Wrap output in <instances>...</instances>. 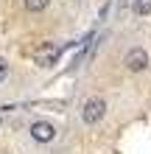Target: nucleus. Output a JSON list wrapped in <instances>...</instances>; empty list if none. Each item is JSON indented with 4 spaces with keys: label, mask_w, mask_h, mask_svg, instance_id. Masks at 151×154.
<instances>
[{
    "label": "nucleus",
    "mask_w": 151,
    "mask_h": 154,
    "mask_svg": "<svg viewBox=\"0 0 151 154\" xmlns=\"http://www.w3.org/2000/svg\"><path fill=\"white\" fill-rule=\"evenodd\" d=\"M123 65H126L129 73H143V70L148 67V53L143 48H131L126 53V59H123Z\"/></svg>",
    "instance_id": "3"
},
{
    "label": "nucleus",
    "mask_w": 151,
    "mask_h": 154,
    "mask_svg": "<svg viewBox=\"0 0 151 154\" xmlns=\"http://www.w3.org/2000/svg\"><path fill=\"white\" fill-rule=\"evenodd\" d=\"M31 56H34V62H37V67H45V70H48V67H53V65L59 62V48H56L53 42H42V45L34 48Z\"/></svg>",
    "instance_id": "2"
},
{
    "label": "nucleus",
    "mask_w": 151,
    "mask_h": 154,
    "mask_svg": "<svg viewBox=\"0 0 151 154\" xmlns=\"http://www.w3.org/2000/svg\"><path fill=\"white\" fill-rule=\"evenodd\" d=\"M48 6H50V0H25V8H28L31 14H39V11H45Z\"/></svg>",
    "instance_id": "5"
},
{
    "label": "nucleus",
    "mask_w": 151,
    "mask_h": 154,
    "mask_svg": "<svg viewBox=\"0 0 151 154\" xmlns=\"http://www.w3.org/2000/svg\"><path fill=\"white\" fill-rule=\"evenodd\" d=\"M0 123H3V118H0Z\"/></svg>",
    "instance_id": "8"
},
{
    "label": "nucleus",
    "mask_w": 151,
    "mask_h": 154,
    "mask_svg": "<svg viewBox=\"0 0 151 154\" xmlns=\"http://www.w3.org/2000/svg\"><path fill=\"white\" fill-rule=\"evenodd\" d=\"M6 79H8V62H6V59H0V84H3Z\"/></svg>",
    "instance_id": "7"
},
{
    "label": "nucleus",
    "mask_w": 151,
    "mask_h": 154,
    "mask_svg": "<svg viewBox=\"0 0 151 154\" xmlns=\"http://www.w3.org/2000/svg\"><path fill=\"white\" fill-rule=\"evenodd\" d=\"M104 115H106V101H104V98L92 95V98H87V101H84V106H81V121L87 126H95Z\"/></svg>",
    "instance_id": "1"
},
{
    "label": "nucleus",
    "mask_w": 151,
    "mask_h": 154,
    "mask_svg": "<svg viewBox=\"0 0 151 154\" xmlns=\"http://www.w3.org/2000/svg\"><path fill=\"white\" fill-rule=\"evenodd\" d=\"M28 132H31V140H37V143H50V140H56V126L48 123V121H34Z\"/></svg>",
    "instance_id": "4"
},
{
    "label": "nucleus",
    "mask_w": 151,
    "mask_h": 154,
    "mask_svg": "<svg viewBox=\"0 0 151 154\" xmlns=\"http://www.w3.org/2000/svg\"><path fill=\"white\" fill-rule=\"evenodd\" d=\"M131 8H134V14L146 17V14H151V0H134V3H131Z\"/></svg>",
    "instance_id": "6"
}]
</instances>
